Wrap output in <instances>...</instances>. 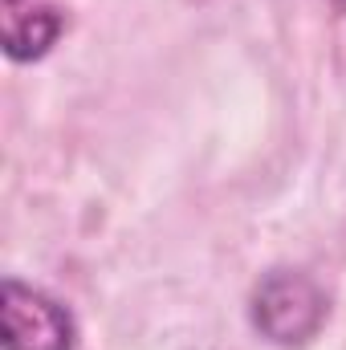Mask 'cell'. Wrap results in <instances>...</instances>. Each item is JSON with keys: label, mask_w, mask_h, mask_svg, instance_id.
<instances>
[{"label": "cell", "mask_w": 346, "mask_h": 350, "mask_svg": "<svg viewBox=\"0 0 346 350\" xmlns=\"http://www.w3.org/2000/svg\"><path fill=\"white\" fill-rule=\"evenodd\" d=\"M253 326L277 347L310 342L326 322V293L297 269H273L253 289Z\"/></svg>", "instance_id": "cell-1"}, {"label": "cell", "mask_w": 346, "mask_h": 350, "mask_svg": "<svg viewBox=\"0 0 346 350\" xmlns=\"http://www.w3.org/2000/svg\"><path fill=\"white\" fill-rule=\"evenodd\" d=\"M0 347L4 350H74V318L49 293L8 277L0 289Z\"/></svg>", "instance_id": "cell-2"}, {"label": "cell", "mask_w": 346, "mask_h": 350, "mask_svg": "<svg viewBox=\"0 0 346 350\" xmlns=\"http://www.w3.org/2000/svg\"><path fill=\"white\" fill-rule=\"evenodd\" d=\"M66 21L57 8L49 4H37L29 12L21 8H8V21H4V53L12 62H29V57H41L57 37H62Z\"/></svg>", "instance_id": "cell-3"}, {"label": "cell", "mask_w": 346, "mask_h": 350, "mask_svg": "<svg viewBox=\"0 0 346 350\" xmlns=\"http://www.w3.org/2000/svg\"><path fill=\"white\" fill-rule=\"evenodd\" d=\"M330 4H334V8H338V12H346V0H330Z\"/></svg>", "instance_id": "cell-4"}]
</instances>
